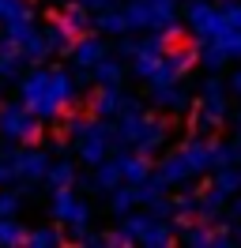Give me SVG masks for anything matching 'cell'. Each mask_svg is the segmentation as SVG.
<instances>
[{
    "mask_svg": "<svg viewBox=\"0 0 241 248\" xmlns=\"http://www.w3.org/2000/svg\"><path fill=\"white\" fill-rule=\"evenodd\" d=\"M223 121H226V87L219 79H207L200 87V106H196V117H192V132L196 136L219 132Z\"/></svg>",
    "mask_w": 241,
    "mask_h": 248,
    "instance_id": "5",
    "label": "cell"
},
{
    "mask_svg": "<svg viewBox=\"0 0 241 248\" xmlns=\"http://www.w3.org/2000/svg\"><path fill=\"white\" fill-rule=\"evenodd\" d=\"M105 57V42L94 38V34H79V42L72 49V61H75V72L79 79H94V64Z\"/></svg>",
    "mask_w": 241,
    "mask_h": 248,
    "instance_id": "13",
    "label": "cell"
},
{
    "mask_svg": "<svg viewBox=\"0 0 241 248\" xmlns=\"http://www.w3.org/2000/svg\"><path fill=\"white\" fill-rule=\"evenodd\" d=\"M23 19H34V8L30 0H0V23H23Z\"/></svg>",
    "mask_w": 241,
    "mask_h": 248,
    "instance_id": "25",
    "label": "cell"
},
{
    "mask_svg": "<svg viewBox=\"0 0 241 248\" xmlns=\"http://www.w3.org/2000/svg\"><path fill=\"white\" fill-rule=\"evenodd\" d=\"M45 181H49L53 188H60V185H72V181H75V166H72V162H64V158H60V162H53V166H49V173H45Z\"/></svg>",
    "mask_w": 241,
    "mask_h": 248,
    "instance_id": "32",
    "label": "cell"
},
{
    "mask_svg": "<svg viewBox=\"0 0 241 248\" xmlns=\"http://www.w3.org/2000/svg\"><path fill=\"white\" fill-rule=\"evenodd\" d=\"M166 140H170L166 121L151 117V113H143V109H132V113L117 117V143H120V147H132V151L155 155V151H162V147H166Z\"/></svg>",
    "mask_w": 241,
    "mask_h": 248,
    "instance_id": "4",
    "label": "cell"
},
{
    "mask_svg": "<svg viewBox=\"0 0 241 248\" xmlns=\"http://www.w3.org/2000/svg\"><path fill=\"white\" fill-rule=\"evenodd\" d=\"M27 245H34V248H57V245H64V233H60L57 226H42V230H30L27 233Z\"/></svg>",
    "mask_w": 241,
    "mask_h": 248,
    "instance_id": "29",
    "label": "cell"
},
{
    "mask_svg": "<svg viewBox=\"0 0 241 248\" xmlns=\"http://www.w3.org/2000/svg\"><path fill=\"white\" fill-rule=\"evenodd\" d=\"M0 245H27V230H23L15 218L0 215Z\"/></svg>",
    "mask_w": 241,
    "mask_h": 248,
    "instance_id": "31",
    "label": "cell"
},
{
    "mask_svg": "<svg viewBox=\"0 0 241 248\" xmlns=\"http://www.w3.org/2000/svg\"><path fill=\"white\" fill-rule=\"evenodd\" d=\"M124 226H128V233L136 237V245H151V248H166L177 241V233L170 230V222H162L158 215H124Z\"/></svg>",
    "mask_w": 241,
    "mask_h": 248,
    "instance_id": "9",
    "label": "cell"
},
{
    "mask_svg": "<svg viewBox=\"0 0 241 248\" xmlns=\"http://www.w3.org/2000/svg\"><path fill=\"white\" fill-rule=\"evenodd\" d=\"M211 222H204L200 218V226H192V222H185V230H181V241L185 245H196V248H204V245H211Z\"/></svg>",
    "mask_w": 241,
    "mask_h": 248,
    "instance_id": "30",
    "label": "cell"
},
{
    "mask_svg": "<svg viewBox=\"0 0 241 248\" xmlns=\"http://www.w3.org/2000/svg\"><path fill=\"white\" fill-rule=\"evenodd\" d=\"M196 53H200V64L204 68H211V72H219L230 57H226V49L219 46V42H196Z\"/></svg>",
    "mask_w": 241,
    "mask_h": 248,
    "instance_id": "26",
    "label": "cell"
},
{
    "mask_svg": "<svg viewBox=\"0 0 241 248\" xmlns=\"http://www.w3.org/2000/svg\"><path fill=\"white\" fill-rule=\"evenodd\" d=\"M53 218H57L60 226H68V230H75V237L87 230V222H90V207L79 196L72 192V185H60V188H53Z\"/></svg>",
    "mask_w": 241,
    "mask_h": 248,
    "instance_id": "8",
    "label": "cell"
},
{
    "mask_svg": "<svg viewBox=\"0 0 241 248\" xmlns=\"http://www.w3.org/2000/svg\"><path fill=\"white\" fill-rule=\"evenodd\" d=\"M120 61H113V57H102V61L94 64V83L98 87H120Z\"/></svg>",
    "mask_w": 241,
    "mask_h": 248,
    "instance_id": "24",
    "label": "cell"
},
{
    "mask_svg": "<svg viewBox=\"0 0 241 248\" xmlns=\"http://www.w3.org/2000/svg\"><path fill=\"white\" fill-rule=\"evenodd\" d=\"M211 181L223 192H241V162H226L219 170H211Z\"/></svg>",
    "mask_w": 241,
    "mask_h": 248,
    "instance_id": "22",
    "label": "cell"
},
{
    "mask_svg": "<svg viewBox=\"0 0 241 248\" xmlns=\"http://www.w3.org/2000/svg\"><path fill=\"white\" fill-rule=\"evenodd\" d=\"M200 211V196H192V192H181V196H173V215L181 218V226L189 222V218Z\"/></svg>",
    "mask_w": 241,
    "mask_h": 248,
    "instance_id": "33",
    "label": "cell"
},
{
    "mask_svg": "<svg viewBox=\"0 0 241 248\" xmlns=\"http://www.w3.org/2000/svg\"><path fill=\"white\" fill-rule=\"evenodd\" d=\"M19 94L42 121H57L75 106V79L60 68H38L19 83Z\"/></svg>",
    "mask_w": 241,
    "mask_h": 248,
    "instance_id": "1",
    "label": "cell"
},
{
    "mask_svg": "<svg viewBox=\"0 0 241 248\" xmlns=\"http://www.w3.org/2000/svg\"><path fill=\"white\" fill-rule=\"evenodd\" d=\"M185 23L189 31L200 38V42H211L226 31V19H223V8H215L211 0H189L185 4Z\"/></svg>",
    "mask_w": 241,
    "mask_h": 248,
    "instance_id": "11",
    "label": "cell"
},
{
    "mask_svg": "<svg viewBox=\"0 0 241 248\" xmlns=\"http://www.w3.org/2000/svg\"><path fill=\"white\" fill-rule=\"evenodd\" d=\"M45 38H49V53H60V57H68V53L75 49V42H79V38H75V34L60 23V19H53V23H49Z\"/></svg>",
    "mask_w": 241,
    "mask_h": 248,
    "instance_id": "20",
    "label": "cell"
},
{
    "mask_svg": "<svg viewBox=\"0 0 241 248\" xmlns=\"http://www.w3.org/2000/svg\"><path fill=\"white\" fill-rule=\"evenodd\" d=\"M109 245H136V237L128 233V226H120V230L109 233Z\"/></svg>",
    "mask_w": 241,
    "mask_h": 248,
    "instance_id": "38",
    "label": "cell"
},
{
    "mask_svg": "<svg viewBox=\"0 0 241 248\" xmlns=\"http://www.w3.org/2000/svg\"><path fill=\"white\" fill-rule=\"evenodd\" d=\"M223 19H226V27L241 31V0H226L223 4Z\"/></svg>",
    "mask_w": 241,
    "mask_h": 248,
    "instance_id": "36",
    "label": "cell"
},
{
    "mask_svg": "<svg viewBox=\"0 0 241 248\" xmlns=\"http://www.w3.org/2000/svg\"><path fill=\"white\" fill-rule=\"evenodd\" d=\"M4 46H8V42H0V49H4Z\"/></svg>",
    "mask_w": 241,
    "mask_h": 248,
    "instance_id": "42",
    "label": "cell"
},
{
    "mask_svg": "<svg viewBox=\"0 0 241 248\" xmlns=\"http://www.w3.org/2000/svg\"><path fill=\"white\" fill-rule=\"evenodd\" d=\"M238 151H241V113H238Z\"/></svg>",
    "mask_w": 241,
    "mask_h": 248,
    "instance_id": "41",
    "label": "cell"
},
{
    "mask_svg": "<svg viewBox=\"0 0 241 248\" xmlns=\"http://www.w3.org/2000/svg\"><path fill=\"white\" fill-rule=\"evenodd\" d=\"M166 61H170V68H173L177 76H185V72L200 61V53H196L192 46H170V49H166Z\"/></svg>",
    "mask_w": 241,
    "mask_h": 248,
    "instance_id": "23",
    "label": "cell"
},
{
    "mask_svg": "<svg viewBox=\"0 0 241 248\" xmlns=\"http://www.w3.org/2000/svg\"><path fill=\"white\" fill-rule=\"evenodd\" d=\"M19 181V173H15V155L12 151H0V188Z\"/></svg>",
    "mask_w": 241,
    "mask_h": 248,
    "instance_id": "35",
    "label": "cell"
},
{
    "mask_svg": "<svg viewBox=\"0 0 241 248\" xmlns=\"http://www.w3.org/2000/svg\"><path fill=\"white\" fill-rule=\"evenodd\" d=\"M68 132L75 140V151L87 166H102L109 158V147L117 143V124H109V117H68Z\"/></svg>",
    "mask_w": 241,
    "mask_h": 248,
    "instance_id": "3",
    "label": "cell"
},
{
    "mask_svg": "<svg viewBox=\"0 0 241 248\" xmlns=\"http://www.w3.org/2000/svg\"><path fill=\"white\" fill-rule=\"evenodd\" d=\"M19 207H23V196L12 192V188H4V192H0V215H4V218H15V215H19Z\"/></svg>",
    "mask_w": 241,
    "mask_h": 248,
    "instance_id": "34",
    "label": "cell"
},
{
    "mask_svg": "<svg viewBox=\"0 0 241 248\" xmlns=\"http://www.w3.org/2000/svg\"><path fill=\"white\" fill-rule=\"evenodd\" d=\"M38 113L27 106V102H8V106H0V136L4 140H15V143H30L38 140Z\"/></svg>",
    "mask_w": 241,
    "mask_h": 248,
    "instance_id": "7",
    "label": "cell"
},
{
    "mask_svg": "<svg viewBox=\"0 0 241 248\" xmlns=\"http://www.w3.org/2000/svg\"><path fill=\"white\" fill-rule=\"evenodd\" d=\"M117 158H120V170H124V181H128V185H143L151 177V162H147L143 151H132V147H128V151H120Z\"/></svg>",
    "mask_w": 241,
    "mask_h": 248,
    "instance_id": "16",
    "label": "cell"
},
{
    "mask_svg": "<svg viewBox=\"0 0 241 248\" xmlns=\"http://www.w3.org/2000/svg\"><path fill=\"white\" fill-rule=\"evenodd\" d=\"M226 196H230V192H223V188L211 181V188H204V192H200V211H196V215L204 218V222H207V218H215V215H219V207L226 203Z\"/></svg>",
    "mask_w": 241,
    "mask_h": 248,
    "instance_id": "21",
    "label": "cell"
},
{
    "mask_svg": "<svg viewBox=\"0 0 241 248\" xmlns=\"http://www.w3.org/2000/svg\"><path fill=\"white\" fill-rule=\"evenodd\" d=\"M215 158H219V143L204 140V136H192L185 147L170 151L158 162V177H162L166 185H189L192 177L215 170Z\"/></svg>",
    "mask_w": 241,
    "mask_h": 248,
    "instance_id": "2",
    "label": "cell"
},
{
    "mask_svg": "<svg viewBox=\"0 0 241 248\" xmlns=\"http://www.w3.org/2000/svg\"><path fill=\"white\" fill-rule=\"evenodd\" d=\"M151 102L170 109V113H185V109L192 106V98H189V91L181 87V79L177 83H158V87H151Z\"/></svg>",
    "mask_w": 241,
    "mask_h": 248,
    "instance_id": "15",
    "label": "cell"
},
{
    "mask_svg": "<svg viewBox=\"0 0 241 248\" xmlns=\"http://www.w3.org/2000/svg\"><path fill=\"white\" fill-rule=\"evenodd\" d=\"M90 106H94V113H98V117L117 121V117H124V113L139 109V102H136V98H128L120 87H98V94H94V102H90Z\"/></svg>",
    "mask_w": 241,
    "mask_h": 248,
    "instance_id": "12",
    "label": "cell"
},
{
    "mask_svg": "<svg viewBox=\"0 0 241 248\" xmlns=\"http://www.w3.org/2000/svg\"><path fill=\"white\" fill-rule=\"evenodd\" d=\"M23 64H27V57H23L15 46L0 49V79H15L19 72H23Z\"/></svg>",
    "mask_w": 241,
    "mask_h": 248,
    "instance_id": "28",
    "label": "cell"
},
{
    "mask_svg": "<svg viewBox=\"0 0 241 248\" xmlns=\"http://www.w3.org/2000/svg\"><path fill=\"white\" fill-rule=\"evenodd\" d=\"M117 185H124V170H120V158H105L102 166H94V188L102 192H113Z\"/></svg>",
    "mask_w": 241,
    "mask_h": 248,
    "instance_id": "19",
    "label": "cell"
},
{
    "mask_svg": "<svg viewBox=\"0 0 241 248\" xmlns=\"http://www.w3.org/2000/svg\"><path fill=\"white\" fill-rule=\"evenodd\" d=\"M136 203H139V196H136V185H128V181H124V185H117L113 192H109V207H113L117 215H128Z\"/></svg>",
    "mask_w": 241,
    "mask_h": 248,
    "instance_id": "27",
    "label": "cell"
},
{
    "mask_svg": "<svg viewBox=\"0 0 241 248\" xmlns=\"http://www.w3.org/2000/svg\"><path fill=\"white\" fill-rule=\"evenodd\" d=\"M230 91L241 98V72H234V76H230Z\"/></svg>",
    "mask_w": 241,
    "mask_h": 248,
    "instance_id": "40",
    "label": "cell"
},
{
    "mask_svg": "<svg viewBox=\"0 0 241 248\" xmlns=\"http://www.w3.org/2000/svg\"><path fill=\"white\" fill-rule=\"evenodd\" d=\"M83 8H90V12H102V8H109V4H117V0H79Z\"/></svg>",
    "mask_w": 241,
    "mask_h": 248,
    "instance_id": "39",
    "label": "cell"
},
{
    "mask_svg": "<svg viewBox=\"0 0 241 248\" xmlns=\"http://www.w3.org/2000/svg\"><path fill=\"white\" fill-rule=\"evenodd\" d=\"M0 140H4V136H0ZM0 151H4V147H0Z\"/></svg>",
    "mask_w": 241,
    "mask_h": 248,
    "instance_id": "43",
    "label": "cell"
},
{
    "mask_svg": "<svg viewBox=\"0 0 241 248\" xmlns=\"http://www.w3.org/2000/svg\"><path fill=\"white\" fill-rule=\"evenodd\" d=\"M15 155V173H19V181H30V185H38V181H45V173H49V158H45V151H30V147H23V151H12Z\"/></svg>",
    "mask_w": 241,
    "mask_h": 248,
    "instance_id": "14",
    "label": "cell"
},
{
    "mask_svg": "<svg viewBox=\"0 0 241 248\" xmlns=\"http://www.w3.org/2000/svg\"><path fill=\"white\" fill-rule=\"evenodd\" d=\"M79 245H87V248H102V245H109V233H79Z\"/></svg>",
    "mask_w": 241,
    "mask_h": 248,
    "instance_id": "37",
    "label": "cell"
},
{
    "mask_svg": "<svg viewBox=\"0 0 241 248\" xmlns=\"http://www.w3.org/2000/svg\"><path fill=\"white\" fill-rule=\"evenodd\" d=\"M94 27L102 34H128L132 27H128V12L124 8H117V4H109V8H102V12H94Z\"/></svg>",
    "mask_w": 241,
    "mask_h": 248,
    "instance_id": "17",
    "label": "cell"
},
{
    "mask_svg": "<svg viewBox=\"0 0 241 248\" xmlns=\"http://www.w3.org/2000/svg\"><path fill=\"white\" fill-rule=\"evenodd\" d=\"M124 12L132 31H166L173 27L177 0H124Z\"/></svg>",
    "mask_w": 241,
    "mask_h": 248,
    "instance_id": "6",
    "label": "cell"
},
{
    "mask_svg": "<svg viewBox=\"0 0 241 248\" xmlns=\"http://www.w3.org/2000/svg\"><path fill=\"white\" fill-rule=\"evenodd\" d=\"M90 16H94L90 8H83L79 0H68V8H64V12H57L53 19H60V23H64V27H68V31L79 38V34H87V31H90Z\"/></svg>",
    "mask_w": 241,
    "mask_h": 248,
    "instance_id": "18",
    "label": "cell"
},
{
    "mask_svg": "<svg viewBox=\"0 0 241 248\" xmlns=\"http://www.w3.org/2000/svg\"><path fill=\"white\" fill-rule=\"evenodd\" d=\"M8 46H15L23 57H27V64H38L49 57V38H45V31H38L34 27V19H23V23H8V38H4Z\"/></svg>",
    "mask_w": 241,
    "mask_h": 248,
    "instance_id": "10",
    "label": "cell"
}]
</instances>
